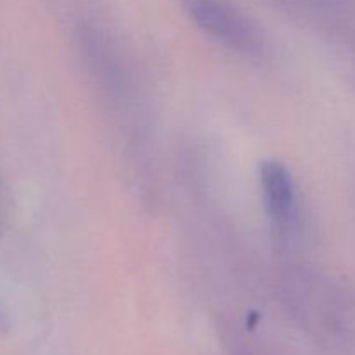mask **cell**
<instances>
[{"mask_svg": "<svg viewBox=\"0 0 355 355\" xmlns=\"http://www.w3.org/2000/svg\"><path fill=\"white\" fill-rule=\"evenodd\" d=\"M180 3L196 26L218 44L239 54H262L263 31L231 0H180Z\"/></svg>", "mask_w": 355, "mask_h": 355, "instance_id": "6da1fadb", "label": "cell"}, {"mask_svg": "<svg viewBox=\"0 0 355 355\" xmlns=\"http://www.w3.org/2000/svg\"><path fill=\"white\" fill-rule=\"evenodd\" d=\"M260 184L270 220L277 229L291 227L297 220L298 203L293 179L286 166L279 162H266L260 168Z\"/></svg>", "mask_w": 355, "mask_h": 355, "instance_id": "7a4b0ae2", "label": "cell"}]
</instances>
